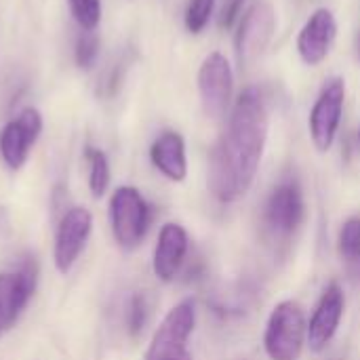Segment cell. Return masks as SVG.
Masks as SVG:
<instances>
[{"label": "cell", "mask_w": 360, "mask_h": 360, "mask_svg": "<svg viewBox=\"0 0 360 360\" xmlns=\"http://www.w3.org/2000/svg\"><path fill=\"white\" fill-rule=\"evenodd\" d=\"M359 53H360V49H359Z\"/></svg>", "instance_id": "24"}, {"label": "cell", "mask_w": 360, "mask_h": 360, "mask_svg": "<svg viewBox=\"0 0 360 360\" xmlns=\"http://www.w3.org/2000/svg\"><path fill=\"white\" fill-rule=\"evenodd\" d=\"M42 131V116L36 108H23L0 131V156L8 169L19 171Z\"/></svg>", "instance_id": "8"}, {"label": "cell", "mask_w": 360, "mask_h": 360, "mask_svg": "<svg viewBox=\"0 0 360 360\" xmlns=\"http://www.w3.org/2000/svg\"><path fill=\"white\" fill-rule=\"evenodd\" d=\"M340 253L350 266H360V219H348L340 232Z\"/></svg>", "instance_id": "18"}, {"label": "cell", "mask_w": 360, "mask_h": 360, "mask_svg": "<svg viewBox=\"0 0 360 360\" xmlns=\"http://www.w3.org/2000/svg\"><path fill=\"white\" fill-rule=\"evenodd\" d=\"M213 6H215V0H190L186 6V17H184L186 30L190 34H200L213 15Z\"/></svg>", "instance_id": "19"}, {"label": "cell", "mask_w": 360, "mask_h": 360, "mask_svg": "<svg viewBox=\"0 0 360 360\" xmlns=\"http://www.w3.org/2000/svg\"><path fill=\"white\" fill-rule=\"evenodd\" d=\"M268 141V108L262 91L249 86L236 99L228 127L209 160V188L221 202H234L251 188Z\"/></svg>", "instance_id": "1"}, {"label": "cell", "mask_w": 360, "mask_h": 360, "mask_svg": "<svg viewBox=\"0 0 360 360\" xmlns=\"http://www.w3.org/2000/svg\"><path fill=\"white\" fill-rule=\"evenodd\" d=\"M74 21L84 32H95L101 21V0H68Z\"/></svg>", "instance_id": "17"}, {"label": "cell", "mask_w": 360, "mask_h": 360, "mask_svg": "<svg viewBox=\"0 0 360 360\" xmlns=\"http://www.w3.org/2000/svg\"><path fill=\"white\" fill-rule=\"evenodd\" d=\"M99 55V38L95 32H82V36L76 40L74 59L80 70H91Z\"/></svg>", "instance_id": "20"}, {"label": "cell", "mask_w": 360, "mask_h": 360, "mask_svg": "<svg viewBox=\"0 0 360 360\" xmlns=\"http://www.w3.org/2000/svg\"><path fill=\"white\" fill-rule=\"evenodd\" d=\"M110 219L116 243L122 249H135L150 226V207L131 186H122L112 194L110 200Z\"/></svg>", "instance_id": "4"}, {"label": "cell", "mask_w": 360, "mask_h": 360, "mask_svg": "<svg viewBox=\"0 0 360 360\" xmlns=\"http://www.w3.org/2000/svg\"><path fill=\"white\" fill-rule=\"evenodd\" d=\"M84 158L89 160V188L95 198L103 196L110 186V162L108 156L97 148H86Z\"/></svg>", "instance_id": "16"}, {"label": "cell", "mask_w": 360, "mask_h": 360, "mask_svg": "<svg viewBox=\"0 0 360 360\" xmlns=\"http://www.w3.org/2000/svg\"><path fill=\"white\" fill-rule=\"evenodd\" d=\"M344 308H346V297L344 291L338 283L327 285V289L321 295V302L310 319L308 325V346L314 352H323L331 340L335 338L342 316H344Z\"/></svg>", "instance_id": "13"}, {"label": "cell", "mask_w": 360, "mask_h": 360, "mask_svg": "<svg viewBox=\"0 0 360 360\" xmlns=\"http://www.w3.org/2000/svg\"><path fill=\"white\" fill-rule=\"evenodd\" d=\"M146 321H148V304H146V297L141 293H135L129 300V308H127V327H129V333L133 338H137L143 331Z\"/></svg>", "instance_id": "21"}, {"label": "cell", "mask_w": 360, "mask_h": 360, "mask_svg": "<svg viewBox=\"0 0 360 360\" xmlns=\"http://www.w3.org/2000/svg\"><path fill=\"white\" fill-rule=\"evenodd\" d=\"M274 30H276V15L268 2H257L243 15L234 38L236 57L240 65L247 68L262 57V53L272 40Z\"/></svg>", "instance_id": "7"}, {"label": "cell", "mask_w": 360, "mask_h": 360, "mask_svg": "<svg viewBox=\"0 0 360 360\" xmlns=\"http://www.w3.org/2000/svg\"><path fill=\"white\" fill-rule=\"evenodd\" d=\"M91 228H93V217L82 207H74L61 217L55 236V253H53L55 266L61 274H68L76 264L91 234Z\"/></svg>", "instance_id": "11"}, {"label": "cell", "mask_w": 360, "mask_h": 360, "mask_svg": "<svg viewBox=\"0 0 360 360\" xmlns=\"http://www.w3.org/2000/svg\"><path fill=\"white\" fill-rule=\"evenodd\" d=\"M188 253V232L179 224H165L154 249V274L162 283H171Z\"/></svg>", "instance_id": "14"}, {"label": "cell", "mask_w": 360, "mask_h": 360, "mask_svg": "<svg viewBox=\"0 0 360 360\" xmlns=\"http://www.w3.org/2000/svg\"><path fill=\"white\" fill-rule=\"evenodd\" d=\"M194 325H196L194 300L179 302L162 319L143 360H192V354L188 350V340L194 331Z\"/></svg>", "instance_id": "3"}, {"label": "cell", "mask_w": 360, "mask_h": 360, "mask_svg": "<svg viewBox=\"0 0 360 360\" xmlns=\"http://www.w3.org/2000/svg\"><path fill=\"white\" fill-rule=\"evenodd\" d=\"M36 289V264L27 259L15 274H0V338H4L17 323L21 310L27 306Z\"/></svg>", "instance_id": "10"}, {"label": "cell", "mask_w": 360, "mask_h": 360, "mask_svg": "<svg viewBox=\"0 0 360 360\" xmlns=\"http://www.w3.org/2000/svg\"><path fill=\"white\" fill-rule=\"evenodd\" d=\"M338 36V21L329 8H316L297 36V53L306 65H319L327 59Z\"/></svg>", "instance_id": "12"}, {"label": "cell", "mask_w": 360, "mask_h": 360, "mask_svg": "<svg viewBox=\"0 0 360 360\" xmlns=\"http://www.w3.org/2000/svg\"><path fill=\"white\" fill-rule=\"evenodd\" d=\"M232 91L234 72L228 57L219 51L207 55L198 70V93L205 114L211 118H221L230 108Z\"/></svg>", "instance_id": "6"}, {"label": "cell", "mask_w": 360, "mask_h": 360, "mask_svg": "<svg viewBox=\"0 0 360 360\" xmlns=\"http://www.w3.org/2000/svg\"><path fill=\"white\" fill-rule=\"evenodd\" d=\"M152 165L171 181H184L188 175V158H186V141L177 131L160 133L150 148Z\"/></svg>", "instance_id": "15"}, {"label": "cell", "mask_w": 360, "mask_h": 360, "mask_svg": "<svg viewBox=\"0 0 360 360\" xmlns=\"http://www.w3.org/2000/svg\"><path fill=\"white\" fill-rule=\"evenodd\" d=\"M359 143H360V131H359Z\"/></svg>", "instance_id": "23"}, {"label": "cell", "mask_w": 360, "mask_h": 360, "mask_svg": "<svg viewBox=\"0 0 360 360\" xmlns=\"http://www.w3.org/2000/svg\"><path fill=\"white\" fill-rule=\"evenodd\" d=\"M243 4H245V0H230L226 6H224V13H221V17H219V25L221 27H232L234 25V21L240 17V11H243Z\"/></svg>", "instance_id": "22"}, {"label": "cell", "mask_w": 360, "mask_h": 360, "mask_svg": "<svg viewBox=\"0 0 360 360\" xmlns=\"http://www.w3.org/2000/svg\"><path fill=\"white\" fill-rule=\"evenodd\" d=\"M308 342L304 310L295 302H281L266 325L264 350L270 360H300Z\"/></svg>", "instance_id": "2"}, {"label": "cell", "mask_w": 360, "mask_h": 360, "mask_svg": "<svg viewBox=\"0 0 360 360\" xmlns=\"http://www.w3.org/2000/svg\"><path fill=\"white\" fill-rule=\"evenodd\" d=\"M306 205L302 188L295 179L278 184L266 200L264 221L276 236H291L304 221Z\"/></svg>", "instance_id": "9"}, {"label": "cell", "mask_w": 360, "mask_h": 360, "mask_svg": "<svg viewBox=\"0 0 360 360\" xmlns=\"http://www.w3.org/2000/svg\"><path fill=\"white\" fill-rule=\"evenodd\" d=\"M344 101H346V82L344 78H329L312 110H310V137H312V143L319 152H329L335 137H338V131H340V124H342V116H344Z\"/></svg>", "instance_id": "5"}]
</instances>
